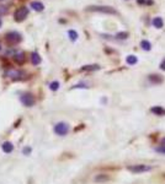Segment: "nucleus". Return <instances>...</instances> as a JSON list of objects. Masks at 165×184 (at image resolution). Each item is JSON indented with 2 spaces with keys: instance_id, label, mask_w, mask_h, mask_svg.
Wrapping results in <instances>:
<instances>
[{
  "instance_id": "18",
  "label": "nucleus",
  "mask_w": 165,
  "mask_h": 184,
  "mask_svg": "<svg viewBox=\"0 0 165 184\" xmlns=\"http://www.w3.org/2000/svg\"><path fill=\"white\" fill-rule=\"evenodd\" d=\"M68 36H69V39L73 41V42H75V41L78 39V33H76V31H74V30L68 31Z\"/></svg>"
},
{
  "instance_id": "5",
  "label": "nucleus",
  "mask_w": 165,
  "mask_h": 184,
  "mask_svg": "<svg viewBox=\"0 0 165 184\" xmlns=\"http://www.w3.org/2000/svg\"><path fill=\"white\" fill-rule=\"evenodd\" d=\"M88 11H97V12H102V14H111V15H116L117 11L115 9L110 7V6H89L86 9Z\"/></svg>"
},
{
  "instance_id": "6",
  "label": "nucleus",
  "mask_w": 165,
  "mask_h": 184,
  "mask_svg": "<svg viewBox=\"0 0 165 184\" xmlns=\"http://www.w3.org/2000/svg\"><path fill=\"white\" fill-rule=\"evenodd\" d=\"M152 169L150 166L147 164H134V166H130L128 167V171L133 172V173H143V172H148Z\"/></svg>"
},
{
  "instance_id": "25",
  "label": "nucleus",
  "mask_w": 165,
  "mask_h": 184,
  "mask_svg": "<svg viewBox=\"0 0 165 184\" xmlns=\"http://www.w3.org/2000/svg\"><path fill=\"white\" fill-rule=\"evenodd\" d=\"M137 3H138V4H145V3H148V1H145V0H137Z\"/></svg>"
},
{
  "instance_id": "9",
  "label": "nucleus",
  "mask_w": 165,
  "mask_h": 184,
  "mask_svg": "<svg viewBox=\"0 0 165 184\" xmlns=\"http://www.w3.org/2000/svg\"><path fill=\"white\" fill-rule=\"evenodd\" d=\"M94 181H95L96 183H105V182L110 181V177L107 176V174H104V173H101V174H97V176H95Z\"/></svg>"
},
{
  "instance_id": "8",
  "label": "nucleus",
  "mask_w": 165,
  "mask_h": 184,
  "mask_svg": "<svg viewBox=\"0 0 165 184\" xmlns=\"http://www.w3.org/2000/svg\"><path fill=\"white\" fill-rule=\"evenodd\" d=\"M7 75L10 76L14 81H17V80H21V79H22V76H24V74H22L21 71H16V70H14V71L7 72Z\"/></svg>"
},
{
  "instance_id": "14",
  "label": "nucleus",
  "mask_w": 165,
  "mask_h": 184,
  "mask_svg": "<svg viewBox=\"0 0 165 184\" xmlns=\"http://www.w3.org/2000/svg\"><path fill=\"white\" fill-rule=\"evenodd\" d=\"M152 112L154 114H157V116H165V109L159 107V106H157V107H153L152 108Z\"/></svg>"
},
{
  "instance_id": "13",
  "label": "nucleus",
  "mask_w": 165,
  "mask_h": 184,
  "mask_svg": "<svg viewBox=\"0 0 165 184\" xmlns=\"http://www.w3.org/2000/svg\"><path fill=\"white\" fill-rule=\"evenodd\" d=\"M149 80L150 82H153V84H162L163 82V77L160 75H150L149 76Z\"/></svg>"
},
{
  "instance_id": "16",
  "label": "nucleus",
  "mask_w": 165,
  "mask_h": 184,
  "mask_svg": "<svg viewBox=\"0 0 165 184\" xmlns=\"http://www.w3.org/2000/svg\"><path fill=\"white\" fill-rule=\"evenodd\" d=\"M100 66L99 65H85L81 68V71H94V70H99Z\"/></svg>"
},
{
  "instance_id": "4",
  "label": "nucleus",
  "mask_w": 165,
  "mask_h": 184,
  "mask_svg": "<svg viewBox=\"0 0 165 184\" xmlns=\"http://www.w3.org/2000/svg\"><path fill=\"white\" fill-rule=\"evenodd\" d=\"M29 9H27L26 6H21L19 7L17 10L15 11V15H14V17H15V21L17 22H22L25 20V18L29 16Z\"/></svg>"
},
{
  "instance_id": "2",
  "label": "nucleus",
  "mask_w": 165,
  "mask_h": 184,
  "mask_svg": "<svg viewBox=\"0 0 165 184\" xmlns=\"http://www.w3.org/2000/svg\"><path fill=\"white\" fill-rule=\"evenodd\" d=\"M5 41H6V43L7 44H10V45H15L17 43H20L21 41H22V37L21 34L19 33V32H9V33H6L5 36Z\"/></svg>"
},
{
  "instance_id": "22",
  "label": "nucleus",
  "mask_w": 165,
  "mask_h": 184,
  "mask_svg": "<svg viewBox=\"0 0 165 184\" xmlns=\"http://www.w3.org/2000/svg\"><path fill=\"white\" fill-rule=\"evenodd\" d=\"M31 151H32L31 147H30V146H26V147H24V149H22V154H24V155H30Z\"/></svg>"
},
{
  "instance_id": "15",
  "label": "nucleus",
  "mask_w": 165,
  "mask_h": 184,
  "mask_svg": "<svg viewBox=\"0 0 165 184\" xmlns=\"http://www.w3.org/2000/svg\"><path fill=\"white\" fill-rule=\"evenodd\" d=\"M14 60H15L16 63H24L25 62V54L24 53H19V54H16V55H14Z\"/></svg>"
},
{
  "instance_id": "23",
  "label": "nucleus",
  "mask_w": 165,
  "mask_h": 184,
  "mask_svg": "<svg viewBox=\"0 0 165 184\" xmlns=\"http://www.w3.org/2000/svg\"><path fill=\"white\" fill-rule=\"evenodd\" d=\"M157 151H159V152H164V154H165V146H163V147H158Z\"/></svg>"
},
{
  "instance_id": "29",
  "label": "nucleus",
  "mask_w": 165,
  "mask_h": 184,
  "mask_svg": "<svg viewBox=\"0 0 165 184\" xmlns=\"http://www.w3.org/2000/svg\"><path fill=\"white\" fill-rule=\"evenodd\" d=\"M0 1H3V0H0Z\"/></svg>"
},
{
  "instance_id": "24",
  "label": "nucleus",
  "mask_w": 165,
  "mask_h": 184,
  "mask_svg": "<svg viewBox=\"0 0 165 184\" xmlns=\"http://www.w3.org/2000/svg\"><path fill=\"white\" fill-rule=\"evenodd\" d=\"M160 69H162V70H165V59L162 62V64H160Z\"/></svg>"
},
{
  "instance_id": "17",
  "label": "nucleus",
  "mask_w": 165,
  "mask_h": 184,
  "mask_svg": "<svg viewBox=\"0 0 165 184\" xmlns=\"http://www.w3.org/2000/svg\"><path fill=\"white\" fill-rule=\"evenodd\" d=\"M126 62H127V64H130V65H134V64L138 62V59H137L136 55H128Z\"/></svg>"
},
{
  "instance_id": "1",
  "label": "nucleus",
  "mask_w": 165,
  "mask_h": 184,
  "mask_svg": "<svg viewBox=\"0 0 165 184\" xmlns=\"http://www.w3.org/2000/svg\"><path fill=\"white\" fill-rule=\"evenodd\" d=\"M69 124L68 123H64V122H59V123H57L56 125H54V128H53V130H54V133H56L57 135H59V136H65L68 133H69Z\"/></svg>"
},
{
  "instance_id": "11",
  "label": "nucleus",
  "mask_w": 165,
  "mask_h": 184,
  "mask_svg": "<svg viewBox=\"0 0 165 184\" xmlns=\"http://www.w3.org/2000/svg\"><path fill=\"white\" fill-rule=\"evenodd\" d=\"M31 62H32L33 65H40L41 62H42V59H41L38 53L35 52V53H32V55H31Z\"/></svg>"
},
{
  "instance_id": "12",
  "label": "nucleus",
  "mask_w": 165,
  "mask_h": 184,
  "mask_svg": "<svg viewBox=\"0 0 165 184\" xmlns=\"http://www.w3.org/2000/svg\"><path fill=\"white\" fill-rule=\"evenodd\" d=\"M163 25H164V21H163L162 17H154L153 18V26L154 27H157V28H162Z\"/></svg>"
},
{
  "instance_id": "19",
  "label": "nucleus",
  "mask_w": 165,
  "mask_h": 184,
  "mask_svg": "<svg viewBox=\"0 0 165 184\" xmlns=\"http://www.w3.org/2000/svg\"><path fill=\"white\" fill-rule=\"evenodd\" d=\"M140 47H142V49H144V50H150L152 49V44H150L148 41H142Z\"/></svg>"
},
{
  "instance_id": "10",
  "label": "nucleus",
  "mask_w": 165,
  "mask_h": 184,
  "mask_svg": "<svg viewBox=\"0 0 165 184\" xmlns=\"http://www.w3.org/2000/svg\"><path fill=\"white\" fill-rule=\"evenodd\" d=\"M31 7L35 11H43L44 5L41 1H32L31 3Z\"/></svg>"
},
{
  "instance_id": "20",
  "label": "nucleus",
  "mask_w": 165,
  "mask_h": 184,
  "mask_svg": "<svg viewBox=\"0 0 165 184\" xmlns=\"http://www.w3.org/2000/svg\"><path fill=\"white\" fill-rule=\"evenodd\" d=\"M59 86H61V84H59L58 81H53L49 84V90L51 91H57L59 89Z\"/></svg>"
},
{
  "instance_id": "27",
  "label": "nucleus",
  "mask_w": 165,
  "mask_h": 184,
  "mask_svg": "<svg viewBox=\"0 0 165 184\" xmlns=\"http://www.w3.org/2000/svg\"><path fill=\"white\" fill-rule=\"evenodd\" d=\"M1 24H3V22H1V18H0V27H1Z\"/></svg>"
},
{
  "instance_id": "21",
  "label": "nucleus",
  "mask_w": 165,
  "mask_h": 184,
  "mask_svg": "<svg viewBox=\"0 0 165 184\" xmlns=\"http://www.w3.org/2000/svg\"><path fill=\"white\" fill-rule=\"evenodd\" d=\"M116 37H117L118 39H126L127 37H128V33H127V32H120V33L116 34Z\"/></svg>"
},
{
  "instance_id": "3",
  "label": "nucleus",
  "mask_w": 165,
  "mask_h": 184,
  "mask_svg": "<svg viewBox=\"0 0 165 184\" xmlns=\"http://www.w3.org/2000/svg\"><path fill=\"white\" fill-rule=\"evenodd\" d=\"M20 102L25 107H32V106H35V97L30 92H25V93H22L20 96Z\"/></svg>"
},
{
  "instance_id": "28",
  "label": "nucleus",
  "mask_w": 165,
  "mask_h": 184,
  "mask_svg": "<svg viewBox=\"0 0 165 184\" xmlns=\"http://www.w3.org/2000/svg\"><path fill=\"white\" fill-rule=\"evenodd\" d=\"M0 50H1V45H0Z\"/></svg>"
},
{
  "instance_id": "7",
  "label": "nucleus",
  "mask_w": 165,
  "mask_h": 184,
  "mask_svg": "<svg viewBox=\"0 0 165 184\" xmlns=\"http://www.w3.org/2000/svg\"><path fill=\"white\" fill-rule=\"evenodd\" d=\"M1 150H3V152H4V154H11L12 151H14V145H12V142H10V141H5V142H3V145H1Z\"/></svg>"
},
{
  "instance_id": "26",
  "label": "nucleus",
  "mask_w": 165,
  "mask_h": 184,
  "mask_svg": "<svg viewBox=\"0 0 165 184\" xmlns=\"http://www.w3.org/2000/svg\"><path fill=\"white\" fill-rule=\"evenodd\" d=\"M162 144H163V146H165V137L163 139V141H162Z\"/></svg>"
}]
</instances>
